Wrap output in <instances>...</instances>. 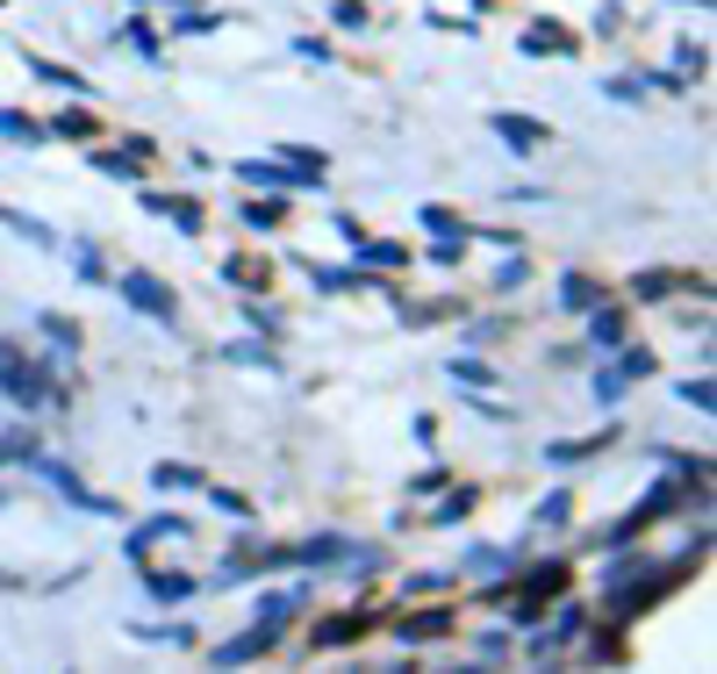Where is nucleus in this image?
Listing matches in <instances>:
<instances>
[{
    "mask_svg": "<svg viewBox=\"0 0 717 674\" xmlns=\"http://www.w3.org/2000/svg\"><path fill=\"white\" fill-rule=\"evenodd\" d=\"M0 130H8V136H14V144H37V122H29V115H14V109H8V115H0Z\"/></svg>",
    "mask_w": 717,
    "mask_h": 674,
    "instance_id": "nucleus-15",
    "label": "nucleus"
},
{
    "mask_svg": "<svg viewBox=\"0 0 717 674\" xmlns=\"http://www.w3.org/2000/svg\"><path fill=\"white\" fill-rule=\"evenodd\" d=\"M560 302H567V309H582V302H596V280H582V273H567V287H560Z\"/></svg>",
    "mask_w": 717,
    "mask_h": 674,
    "instance_id": "nucleus-12",
    "label": "nucleus"
},
{
    "mask_svg": "<svg viewBox=\"0 0 717 674\" xmlns=\"http://www.w3.org/2000/svg\"><path fill=\"white\" fill-rule=\"evenodd\" d=\"M0 388H8L22 409H37V402H51V395H58V380L43 374V366L29 359V351H14L8 337H0Z\"/></svg>",
    "mask_w": 717,
    "mask_h": 674,
    "instance_id": "nucleus-1",
    "label": "nucleus"
},
{
    "mask_svg": "<svg viewBox=\"0 0 717 674\" xmlns=\"http://www.w3.org/2000/svg\"><path fill=\"white\" fill-rule=\"evenodd\" d=\"M359 258H373V266H402V258H409V252H402V244H380V237H373V244H366V252H359Z\"/></svg>",
    "mask_w": 717,
    "mask_h": 674,
    "instance_id": "nucleus-16",
    "label": "nucleus"
},
{
    "mask_svg": "<svg viewBox=\"0 0 717 674\" xmlns=\"http://www.w3.org/2000/svg\"><path fill=\"white\" fill-rule=\"evenodd\" d=\"M524 51H574V37H567V29H531Z\"/></svg>",
    "mask_w": 717,
    "mask_h": 674,
    "instance_id": "nucleus-7",
    "label": "nucleus"
},
{
    "mask_svg": "<svg viewBox=\"0 0 717 674\" xmlns=\"http://www.w3.org/2000/svg\"><path fill=\"white\" fill-rule=\"evenodd\" d=\"M445 624H452L445 610H431V617H409V639H438V632H445Z\"/></svg>",
    "mask_w": 717,
    "mask_h": 674,
    "instance_id": "nucleus-17",
    "label": "nucleus"
},
{
    "mask_svg": "<svg viewBox=\"0 0 717 674\" xmlns=\"http://www.w3.org/2000/svg\"><path fill=\"white\" fill-rule=\"evenodd\" d=\"M495 136H502L510 151H539V144H545V122H539V115H495Z\"/></svg>",
    "mask_w": 717,
    "mask_h": 674,
    "instance_id": "nucleus-4",
    "label": "nucleus"
},
{
    "mask_svg": "<svg viewBox=\"0 0 717 674\" xmlns=\"http://www.w3.org/2000/svg\"><path fill=\"white\" fill-rule=\"evenodd\" d=\"M122 295H130L144 316H173V287H165L158 273H122Z\"/></svg>",
    "mask_w": 717,
    "mask_h": 674,
    "instance_id": "nucleus-2",
    "label": "nucleus"
},
{
    "mask_svg": "<svg viewBox=\"0 0 717 674\" xmlns=\"http://www.w3.org/2000/svg\"><path fill=\"white\" fill-rule=\"evenodd\" d=\"M273 639H280V624L266 617V624H258V632H244V639H231V646L216 653V667H244V661H258V653H266Z\"/></svg>",
    "mask_w": 717,
    "mask_h": 674,
    "instance_id": "nucleus-3",
    "label": "nucleus"
},
{
    "mask_svg": "<svg viewBox=\"0 0 717 674\" xmlns=\"http://www.w3.org/2000/svg\"><path fill=\"white\" fill-rule=\"evenodd\" d=\"M194 481H202L194 467H158V473H151V488H165V496H173V488H194Z\"/></svg>",
    "mask_w": 717,
    "mask_h": 674,
    "instance_id": "nucleus-8",
    "label": "nucleus"
},
{
    "mask_svg": "<svg viewBox=\"0 0 717 674\" xmlns=\"http://www.w3.org/2000/svg\"><path fill=\"white\" fill-rule=\"evenodd\" d=\"M0 459H37V438H29V431H8V438H0Z\"/></svg>",
    "mask_w": 717,
    "mask_h": 674,
    "instance_id": "nucleus-14",
    "label": "nucleus"
},
{
    "mask_svg": "<svg viewBox=\"0 0 717 674\" xmlns=\"http://www.w3.org/2000/svg\"><path fill=\"white\" fill-rule=\"evenodd\" d=\"M352 632H366V617H330L324 632H316V646H338V639H352Z\"/></svg>",
    "mask_w": 717,
    "mask_h": 674,
    "instance_id": "nucleus-9",
    "label": "nucleus"
},
{
    "mask_svg": "<svg viewBox=\"0 0 717 674\" xmlns=\"http://www.w3.org/2000/svg\"><path fill=\"white\" fill-rule=\"evenodd\" d=\"M553 589H567V566H545L539 581H524V589H516V617H539Z\"/></svg>",
    "mask_w": 717,
    "mask_h": 674,
    "instance_id": "nucleus-5",
    "label": "nucleus"
},
{
    "mask_svg": "<svg viewBox=\"0 0 717 674\" xmlns=\"http://www.w3.org/2000/svg\"><path fill=\"white\" fill-rule=\"evenodd\" d=\"M588 337H596V345H617V337H624V316H617V309H603L596 324H588Z\"/></svg>",
    "mask_w": 717,
    "mask_h": 674,
    "instance_id": "nucleus-11",
    "label": "nucleus"
},
{
    "mask_svg": "<svg viewBox=\"0 0 717 674\" xmlns=\"http://www.w3.org/2000/svg\"><path fill=\"white\" fill-rule=\"evenodd\" d=\"M144 581H151V595H158V603H187V595H194L187 574H144Z\"/></svg>",
    "mask_w": 717,
    "mask_h": 674,
    "instance_id": "nucleus-6",
    "label": "nucleus"
},
{
    "mask_svg": "<svg viewBox=\"0 0 717 674\" xmlns=\"http://www.w3.org/2000/svg\"><path fill=\"white\" fill-rule=\"evenodd\" d=\"M151 208H165V216H173V223L202 229V208H194V202H165V194H151Z\"/></svg>",
    "mask_w": 717,
    "mask_h": 674,
    "instance_id": "nucleus-10",
    "label": "nucleus"
},
{
    "mask_svg": "<svg viewBox=\"0 0 717 674\" xmlns=\"http://www.w3.org/2000/svg\"><path fill=\"white\" fill-rule=\"evenodd\" d=\"M244 223H252V229H273V223H280V202H244Z\"/></svg>",
    "mask_w": 717,
    "mask_h": 674,
    "instance_id": "nucleus-13",
    "label": "nucleus"
}]
</instances>
